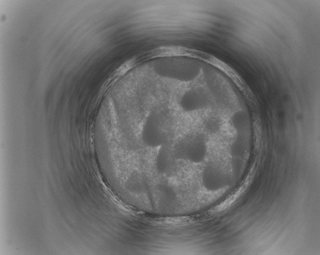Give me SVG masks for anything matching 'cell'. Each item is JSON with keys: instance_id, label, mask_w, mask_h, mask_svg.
<instances>
[{"instance_id": "obj_1", "label": "cell", "mask_w": 320, "mask_h": 255, "mask_svg": "<svg viewBox=\"0 0 320 255\" xmlns=\"http://www.w3.org/2000/svg\"><path fill=\"white\" fill-rule=\"evenodd\" d=\"M172 137L171 122L163 113L154 112L143 125L141 139L147 148L158 149L169 144Z\"/></svg>"}]
</instances>
